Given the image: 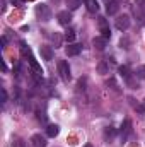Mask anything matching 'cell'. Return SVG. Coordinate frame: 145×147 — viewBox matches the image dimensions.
Segmentation results:
<instances>
[{
    "label": "cell",
    "mask_w": 145,
    "mask_h": 147,
    "mask_svg": "<svg viewBox=\"0 0 145 147\" xmlns=\"http://www.w3.org/2000/svg\"><path fill=\"white\" fill-rule=\"evenodd\" d=\"M36 16L39 21H50L51 19V9L46 5V3H38L36 5Z\"/></svg>",
    "instance_id": "cell-1"
},
{
    "label": "cell",
    "mask_w": 145,
    "mask_h": 147,
    "mask_svg": "<svg viewBox=\"0 0 145 147\" xmlns=\"http://www.w3.org/2000/svg\"><path fill=\"white\" fill-rule=\"evenodd\" d=\"M58 74H60V77H62V80H63V82H68V80L72 79L70 65H68V62H67V60H60V62H58Z\"/></svg>",
    "instance_id": "cell-2"
},
{
    "label": "cell",
    "mask_w": 145,
    "mask_h": 147,
    "mask_svg": "<svg viewBox=\"0 0 145 147\" xmlns=\"http://www.w3.org/2000/svg\"><path fill=\"white\" fill-rule=\"evenodd\" d=\"M130 16H126V14H123V16H119L118 19H116V22H114V26H116V29H119V31H126L128 28H130Z\"/></svg>",
    "instance_id": "cell-3"
},
{
    "label": "cell",
    "mask_w": 145,
    "mask_h": 147,
    "mask_svg": "<svg viewBox=\"0 0 145 147\" xmlns=\"http://www.w3.org/2000/svg\"><path fill=\"white\" fill-rule=\"evenodd\" d=\"M97 21H99V29H101V33H103L101 36L106 38V39H109V38H111V31H109V26H108V21H106V17H103V16H101Z\"/></svg>",
    "instance_id": "cell-4"
},
{
    "label": "cell",
    "mask_w": 145,
    "mask_h": 147,
    "mask_svg": "<svg viewBox=\"0 0 145 147\" xmlns=\"http://www.w3.org/2000/svg\"><path fill=\"white\" fill-rule=\"evenodd\" d=\"M56 19H58V22H60L62 26H68V24L72 22V14H70L68 10H62V12H58Z\"/></svg>",
    "instance_id": "cell-5"
},
{
    "label": "cell",
    "mask_w": 145,
    "mask_h": 147,
    "mask_svg": "<svg viewBox=\"0 0 145 147\" xmlns=\"http://www.w3.org/2000/svg\"><path fill=\"white\" fill-rule=\"evenodd\" d=\"M39 51H41V57H43L46 62L53 60V57H55V51H53V48H51V46H48V45H43V46L39 48Z\"/></svg>",
    "instance_id": "cell-6"
},
{
    "label": "cell",
    "mask_w": 145,
    "mask_h": 147,
    "mask_svg": "<svg viewBox=\"0 0 145 147\" xmlns=\"http://www.w3.org/2000/svg\"><path fill=\"white\" fill-rule=\"evenodd\" d=\"M80 51H82V45H79V43H70V45L65 48V53H67L68 57H77Z\"/></svg>",
    "instance_id": "cell-7"
},
{
    "label": "cell",
    "mask_w": 145,
    "mask_h": 147,
    "mask_svg": "<svg viewBox=\"0 0 145 147\" xmlns=\"http://www.w3.org/2000/svg\"><path fill=\"white\" fill-rule=\"evenodd\" d=\"M31 146L33 147H46V139L41 134H34L31 137Z\"/></svg>",
    "instance_id": "cell-8"
},
{
    "label": "cell",
    "mask_w": 145,
    "mask_h": 147,
    "mask_svg": "<svg viewBox=\"0 0 145 147\" xmlns=\"http://www.w3.org/2000/svg\"><path fill=\"white\" fill-rule=\"evenodd\" d=\"M130 134H132V121H130V120H125L123 125H121V140L125 142Z\"/></svg>",
    "instance_id": "cell-9"
},
{
    "label": "cell",
    "mask_w": 145,
    "mask_h": 147,
    "mask_svg": "<svg viewBox=\"0 0 145 147\" xmlns=\"http://www.w3.org/2000/svg\"><path fill=\"white\" fill-rule=\"evenodd\" d=\"M118 10H119V5H118L116 0H108L106 2V12H108L109 16H114Z\"/></svg>",
    "instance_id": "cell-10"
},
{
    "label": "cell",
    "mask_w": 145,
    "mask_h": 147,
    "mask_svg": "<svg viewBox=\"0 0 145 147\" xmlns=\"http://www.w3.org/2000/svg\"><path fill=\"white\" fill-rule=\"evenodd\" d=\"M92 45L97 48V50H104L106 48V45H108V39L106 38H103V36H97V38H94V41H92Z\"/></svg>",
    "instance_id": "cell-11"
},
{
    "label": "cell",
    "mask_w": 145,
    "mask_h": 147,
    "mask_svg": "<svg viewBox=\"0 0 145 147\" xmlns=\"http://www.w3.org/2000/svg\"><path fill=\"white\" fill-rule=\"evenodd\" d=\"M84 2H85V7H87L89 12L96 14V12L99 10V3H97V0H84Z\"/></svg>",
    "instance_id": "cell-12"
},
{
    "label": "cell",
    "mask_w": 145,
    "mask_h": 147,
    "mask_svg": "<svg viewBox=\"0 0 145 147\" xmlns=\"http://www.w3.org/2000/svg\"><path fill=\"white\" fill-rule=\"evenodd\" d=\"M58 134H60V127H58V125L53 123V125H48V127H46V135H48V137H56Z\"/></svg>",
    "instance_id": "cell-13"
},
{
    "label": "cell",
    "mask_w": 145,
    "mask_h": 147,
    "mask_svg": "<svg viewBox=\"0 0 145 147\" xmlns=\"http://www.w3.org/2000/svg\"><path fill=\"white\" fill-rule=\"evenodd\" d=\"M114 135H116V128H114V127H106V128H104V139H106V140H111Z\"/></svg>",
    "instance_id": "cell-14"
},
{
    "label": "cell",
    "mask_w": 145,
    "mask_h": 147,
    "mask_svg": "<svg viewBox=\"0 0 145 147\" xmlns=\"http://www.w3.org/2000/svg\"><path fill=\"white\" fill-rule=\"evenodd\" d=\"M29 65H31V69H33V70H34V72H36V74H39V75L43 74V70H41V67L38 65V62H36V60H34V57H33V55L29 57Z\"/></svg>",
    "instance_id": "cell-15"
},
{
    "label": "cell",
    "mask_w": 145,
    "mask_h": 147,
    "mask_svg": "<svg viewBox=\"0 0 145 147\" xmlns=\"http://www.w3.org/2000/svg\"><path fill=\"white\" fill-rule=\"evenodd\" d=\"M67 3H68V9L70 10H77L82 5V0H67Z\"/></svg>",
    "instance_id": "cell-16"
},
{
    "label": "cell",
    "mask_w": 145,
    "mask_h": 147,
    "mask_svg": "<svg viewBox=\"0 0 145 147\" xmlns=\"http://www.w3.org/2000/svg\"><path fill=\"white\" fill-rule=\"evenodd\" d=\"M63 38H65V41L70 45L73 39H75V31H73V29H67V31H65V36H63Z\"/></svg>",
    "instance_id": "cell-17"
},
{
    "label": "cell",
    "mask_w": 145,
    "mask_h": 147,
    "mask_svg": "<svg viewBox=\"0 0 145 147\" xmlns=\"http://www.w3.org/2000/svg\"><path fill=\"white\" fill-rule=\"evenodd\" d=\"M119 74H121V77H123L125 80L132 77V74H130V69H128V67H119Z\"/></svg>",
    "instance_id": "cell-18"
},
{
    "label": "cell",
    "mask_w": 145,
    "mask_h": 147,
    "mask_svg": "<svg viewBox=\"0 0 145 147\" xmlns=\"http://www.w3.org/2000/svg\"><path fill=\"white\" fill-rule=\"evenodd\" d=\"M135 77H137V79H145V65H140V67L135 70Z\"/></svg>",
    "instance_id": "cell-19"
},
{
    "label": "cell",
    "mask_w": 145,
    "mask_h": 147,
    "mask_svg": "<svg viewBox=\"0 0 145 147\" xmlns=\"http://www.w3.org/2000/svg\"><path fill=\"white\" fill-rule=\"evenodd\" d=\"M97 72H99V74H108L109 72L108 63H106V62H101V63L97 65Z\"/></svg>",
    "instance_id": "cell-20"
},
{
    "label": "cell",
    "mask_w": 145,
    "mask_h": 147,
    "mask_svg": "<svg viewBox=\"0 0 145 147\" xmlns=\"http://www.w3.org/2000/svg\"><path fill=\"white\" fill-rule=\"evenodd\" d=\"M51 39L55 41V45H56V46H60V43H62V38L58 36L56 33H55V34H51Z\"/></svg>",
    "instance_id": "cell-21"
},
{
    "label": "cell",
    "mask_w": 145,
    "mask_h": 147,
    "mask_svg": "<svg viewBox=\"0 0 145 147\" xmlns=\"http://www.w3.org/2000/svg\"><path fill=\"white\" fill-rule=\"evenodd\" d=\"M10 3L15 7H21V5H24V0H10Z\"/></svg>",
    "instance_id": "cell-22"
},
{
    "label": "cell",
    "mask_w": 145,
    "mask_h": 147,
    "mask_svg": "<svg viewBox=\"0 0 145 147\" xmlns=\"http://www.w3.org/2000/svg\"><path fill=\"white\" fill-rule=\"evenodd\" d=\"M5 101H7V91L2 87V103H5Z\"/></svg>",
    "instance_id": "cell-23"
},
{
    "label": "cell",
    "mask_w": 145,
    "mask_h": 147,
    "mask_svg": "<svg viewBox=\"0 0 145 147\" xmlns=\"http://www.w3.org/2000/svg\"><path fill=\"white\" fill-rule=\"evenodd\" d=\"M2 45H3V46L7 45V38H5V36H2Z\"/></svg>",
    "instance_id": "cell-24"
},
{
    "label": "cell",
    "mask_w": 145,
    "mask_h": 147,
    "mask_svg": "<svg viewBox=\"0 0 145 147\" xmlns=\"http://www.w3.org/2000/svg\"><path fill=\"white\" fill-rule=\"evenodd\" d=\"M84 147H92V146H91V144H87V146H84Z\"/></svg>",
    "instance_id": "cell-25"
},
{
    "label": "cell",
    "mask_w": 145,
    "mask_h": 147,
    "mask_svg": "<svg viewBox=\"0 0 145 147\" xmlns=\"http://www.w3.org/2000/svg\"><path fill=\"white\" fill-rule=\"evenodd\" d=\"M144 106H145V99H144Z\"/></svg>",
    "instance_id": "cell-26"
}]
</instances>
